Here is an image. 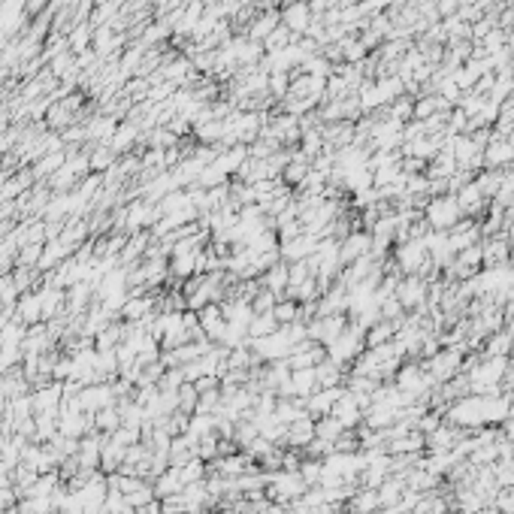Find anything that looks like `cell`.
Segmentation results:
<instances>
[{"label": "cell", "mask_w": 514, "mask_h": 514, "mask_svg": "<svg viewBox=\"0 0 514 514\" xmlns=\"http://www.w3.org/2000/svg\"><path fill=\"white\" fill-rule=\"evenodd\" d=\"M460 206H457V197L451 200V197H439V200H433L430 206H427V224L433 227V230H451L454 224H460Z\"/></svg>", "instance_id": "1"}, {"label": "cell", "mask_w": 514, "mask_h": 514, "mask_svg": "<svg viewBox=\"0 0 514 514\" xmlns=\"http://www.w3.org/2000/svg\"><path fill=\"white\" fill-rule=\"evenodd\" d=\"M366 254H372V233H348L339 242V261L342 263H354Z\"/></svg>", "instance_id": "2"}, {"label": "cell", "mask_w": 514, "mask_h": 514, "mask_svg": "<svg viewBox=\"0 0 514 514\" xmlns=\"http://www.w3.org/2000/svg\"><path fill=\"white\" fill-rule=\"evenodd\" d=\"M423 297H427V285L418 278V276H411L405 278L400 288H396V300H400L403 308H411V306H423Z\"/></svg>", "instance_id": "3"}, {"label": "cell", "mask_w": 514, "mask_h": 514, "mask_svg": "<svg viewBox=\"0 0 514 514\" xmlns=\"http://www.w3.org/2000/svg\"><path fill=\"white\" fill-rule=\"evenodd\" d=\"M288 273H291V266H288V261H276L273 266L266 269V273L261 276V281H263V288L266 291H273L276 297H281V293L288 291Z\"/></svg>", "instance_id": "4"}, {"label": "cell", "mask_w": 514, "mask_h": 514, "mask_svg": "<svg viewBox=\"0 0 514 514\" xmlns=\"http://www.w3.org/2000/svg\"><path fill=\"white\" fill-rule=\"evenodd\" d=\"M342 324L345 321L339 318V315H321L315 324H312V336L315 339H324V342H336L339 336H342Z\"/></svg>", "instance_id": "5"}, {"label": "cell", "mask_w": 514, "mask_h": 514, "mask_svg": "<svg viewBox=\"0 0 514 514\" xmlns=\"http://www.w3.org/2000/svg\"><path fill=\"white\" fill-rule=\"evenodd\" d=\"M481 203H484V191L478 185H463V191L457 194V206H460V212L463 215H475V212H481Z\"/></svg>", "instance_id": "6"}, {"label": "cell", "mask_w": 514, "mask_h": 514, "mask_svg": "<svg viewBox=\"0 0 514 514\" xmlns=\"http://www.w3.org/2000/svg\"><path fill=\"white\" fill-rule=\"evenodd\" d=\"M484 251V263L487 266H503L508 263V257H511V246H508V239H487V246H481Z\"/></svg>", "instance_id": "7"}, {"label": "cell", "mask_w": 514, "mask_h": 514, "mask_svg": "<svg viewBox=\"0 0 514 514\" xmlns=\"http://www.w3.org/2000/svg\"><path fill=\"white\" fill-rule=\"evenodd\" d=\"M285 24L291 31H306V24H308V9H306V4H293V6H288L285 9Z\"/></svg>", "instance_id": "8"}, {"label": "cell", "mask_w": 514, "mask_h": 514, "mask_svg": "<svg viewBox=\"0 0 514 514\" xmlns=\"http://www.w3.org/2000/svg\"><path fill=\"white\" fill-rule=\"evenodd\" d=\"M273 330H276V318H273V312H261V315H254V318H251V333H254V336H269Z\"/></svg>", "instance_id": "9"}, {"label": "cell", "mask_w": 514, "mask_h": 514, "mask_svg": "<svg viewBox=\"0 0 514 514\" xmlns=\"http://www.w3.org/2000/svg\"><path fill=\"white\" fill-rule=\"evenodd\" d=\"M297 315H300V308H297V303H293V300H281V303L273 306V318L281 321V324H291Z\"/></svg>", "instance_id": "10"}, {"label": "cell", "mask_w": 514, "mask_h": 514, "mask_svg": "<svg viewBox=\"0 0 514 514\" xmlns=\"http://www.w3.org/2000/svg\"><path fill=\"white\" fill-rule=\"evenodd\" d=\"M400 388H405V390H418L420 388V369H405V372H400Z\"/></svg>", "instance_id": "11"}, {"label": "cell", "mask_w": 514, "mask_h": 514, "mask_svg": "<svg viewBox=\"0 0 514 514\" xmlns=\"http://www.w3.org/2000/svg\"><path fill=\"white\" fill-rule=\"evenodd\" d=\"M487 158H490V163H505V161H511V158H514V148H511L508 143H503V146H493V148H490V154H487Z\"/></svg>", "instance_id": "12"}, {"label": "cell", "mask_w": 514, "mask_h": 514, "mask_svg": "<svg viewBox=\"0 0 514 514\" xmlns=\"http://www.w3.org/2000/svg\"><path fill=\"white\" fill-rule=\"evenodd\" d=\"M390 336H393L390 324H376V327H372V333H369V345H381V342H388Z\"/></svg>", "instance_id": "13"}, {"label": "cell", "mask_w": 514, "mask_h": 514, "mask_svg": "<svg viewBox=\"0 0 514 514\" xmlns=\"http://www.w3.org/2000/svg\"><path fill=\"white\" fill-rule=\"evenodd\" d=\"M511 333H503V336H493V342H490V354H496V357H503L508 348H511Z\"/></svg>", "instance_id": "14"}, {"label": "cell", "mask_w": 514, "mask_h": 514, "mask_svg": "<svg viewBox=\"0 0 514 514\" xmlns=\"http://www.w3.org/2000/svg\"><path fill=\"white\" fill-rule=\"evenodd\" d=\"M508 435H511V439H514V420L508 423Z\"/></svg>", "instance_id": "15"}]
</instances>
